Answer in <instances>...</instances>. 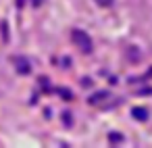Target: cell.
<instances>
[{"instance_id": "cell-2", "label": "cell", "mask_w": 152, "mask_h": 148, "mask_svg": "<svg viewBox=\"0 0 152 148\" xmlns=\"http://www.w3.org/2000/svg\"><path fill=\"white\" fill-rule=\"evenodd\" d=\"M15 65H17V71H19L21 75H29V73H31V67H29L27 59H23V56H15Z\"/></svg>"}, {"instance_id": "cell-7", "label": "cell", "mask_w": 152, "mask_h": 148, "mask_svg": "<svg viewBox=\"0 0 152 148\" xmlns=\"http://www.w3.org/2000/svg\"><path fill=\"white\" fill-rule=\"evenodd\" d=\"M56 92H58V94H61V96H63V98H65V100H71V98H73V94H71V92H67V90H65V88H58V90H56Z\"/></svg>"}, {"instance_id": "cell-5", "label": "cell", "mask_w": 152, "mask_h": 148, "mask_svg": "<svg viewBox=\"0 0 152 148\" xmlns=\"http://www.w3.org/2000/svg\"><path fill=\"white\" fill-rule=\"evenodd\" d=\"M123 140H125V138H123L121 133H115V131L108 133V142H110V146H119V144H123Z\"/></svg>"}, {"instance_id": "cell-10", "label": "cell", "mask_w": 152, "mask_h": 148, "mask_svg": "<svg viewBox=\"0 0 152 148\" xmlns=\"http://www.w3.org/2000/svg\"><path fill=\"white\" fill-rule=\"evenodd\" d=\"M17 4H19V9H21V7H23V0H17Z\"/></svg>"}, {"instance_id": "cell-1", "label": "cell", "mask_w": 152, "mask_h": 148, "mask_svg": "<svg viewBox=\"0 0 152 148\" xmlns=\"http://www.w3.org/2000/svg\"><path fill=\"white\" fill-rule=\"evenodd\" d=\"M71 40H73V44L81 50V52H86V54H90L92 52V38L86 34V32H81V29H71Z\"/></svg>"}, {"instance_id": "cell-8", "label": "cell", "mask_w": 152, "mask_h": 148, "mask_svg": "<svg viewBox=\"0 0 152 148\" xmlns=\"http://www.w3.org/2000/svg\"><path fill=\"white\" fill-rule=\"evenodd\" d=\"M113 2H115V0H96V4H98V7H104V9L113 7Z\"/></svg>"}, {"instance_id": "cell-4", "label": "cell", "mask_w": 152, "mask_h": 148, "mask_svg": "<svg viewBox=\"0 0 152 148\" xmlns=\"http://www.w3.org/2000/svg\"><path fill=\"white\" fill-rule=\"evenodd\" d=\"M131 115H133L137 121H148V117H150V113H148L146 108H142V106H135V108L131 111Z\"/></svg>"}, {"instance_id": "cell-6", "label": "cell", "mask_w": 152, "mask_h": 148, "mask_svg": "<svg viewBox=\"0 0 152 148\" xmlns=\"http://www.w3.org/2000/svg\"><path fill=\"white\" fill-rule=\"evenodd\" d=\"M127 52H129V61H131V63L140 61V50H135V48H127Z\"/></svg>"}, {"instance_id": "cell-11", "label": "cell", "mask_w": 152, "mask_h": 148, "mask_svg": "<svg viewBox=\"0 0 152 148\" xmlns=\"http://www.w3.org/2000/svg\"><path fill=\"white\" fill-rule=\"evenodd\" d=\"M150 75H152V69H150Z\"/></svg>"}, {"instance_id": "cell-3", "label": "cell", "mask_w": 152, "mask_h": 148, "mask_svg": "<svg viewBox=\"0 0 152 148\" xmlns=\"http://www.w3.org/2000/svg\"><path fill=\"white\" fill-rule=\"evenodd\" d=\"M110 94L106 92V90H100V92H96V94H92L90 98H88V104H92V106H96L98 102H102V100H106Z\"/></svg>"}, {"instance_id": "cell-9", "label": "cell", "mask_w": 152, "mask_h": 148, "mask_svg": "<svg viewBox=\"0 0 152 148\" xmlns=\"http://www.w3.org/2000/svg\"><path fill=\"white\" fill-rule=\"evenodd\" d=\"M63 119H65V125H71V123H73V119H71V115H69V113H65V115H63Z\"/></svg>"}]
</instances>
